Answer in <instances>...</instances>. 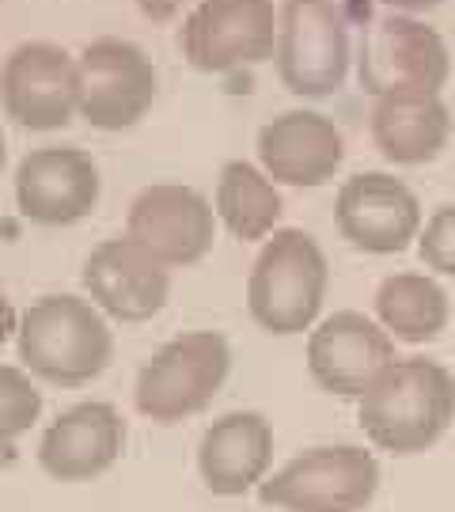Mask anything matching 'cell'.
<instances>
[{
  "mask_svg": "<svg viewBox=\"0 0 455 512\" xmlns=\"http://www.w3.org/2000/svg\"><path fill=\"white\" fill-rule=\"evenodd\" d=\"M383 4L406 16V12H425V8H437L440 0H383Z\"/></svg>",
  "mask_w": 455,
  "mask_h": 512,
  "instance_id": "obj_26",
  "label": "cell"
},
{
  "mask_svg": "<svg viewBox=\"0 0 455 512\" xmlns=\"http://www.w3.org/2000/svg\"><path fill=\"white\" fill-rule=\"evenodd\" d=\"M357 421L380 452L418 456L455 421V376L429 357H399L357 399Z\"/></svg>",
  "mask_w": 455,
  "mask_h": 512,
  "instance_id": "obj_1",
  "label": "cell"
},
{
  "mask_svg": "<svg viewBox=\"0 0 455 512\" xmlns=\"http://www.w3.org/2000/svg\"><path fill=\"white\" fill-rule=\"evenodd\" d=\"M418 255L433 274L455 277V205H440L437 213L421 224Z\"/></svg>",
  "mask_w": 455,
  "mask_h": 512,
  "instance_id": "obj_23",
  "label": "cell"
},
{
  "mask_svg": "<svg viewBox=\"0 0 455 512\" xmlns=\"http://www.w3.org/2000/svg\"><path fill=\"white\" fill-rule=\"evenodd\" d=\"M232 372V346L217 330H186L148 357L137 384L133 406L156 425H179L205 414Z\"/></svg>",
  "mask_w": 455,
  "mask_h": 512,
  "instance_id": "obj_4",
  "label": "cell"
},
{
  "mask_svg": "<svg viewBox=\"0 0 455 512\" xmlns=\"http://www.w3.org/2000/svg\"><path fill=\"white\" fill-rule=\"evenodd\" d=\"M452 319L448 293L429 274H391L376 289V323L391 338L421 346L444 334Z\"/></svg>",
  "mask_w": 455,
  "mask_h": 512,
  "instance_id": "obj_20",
  "label": "cell"
},
{
  "mask_svg": "<svg viewBox=\"0 0 455 512\" xmlns=\"http://www.w3.org/2000/svg\"><path fill=\"white\" fill-rule=\"evenodd\" d=\"M0 110L35 133L69 126L76 118V57L46 38L19 42L0 61Z\"/></svg>",
  "mask_w": 455,
  "mask_h": 512,
  "instance_id": "obj_10",
  "label": "cell"
},
{
  "mask_svg": "<svg viewBox=\"0 0 455 512\" xmlns=\"http://www.w3.org/2000/svg\"><path fill=\"white\" fill-rule=\"evenodd\" d=\"M448 137H452V114H448L440 95H383L372 107V141H376L383 160H391V164H429L444 152Z\"/></svg>",
  "mask_w": 455,
  "mask_h": 512,
  "instance_id": "obj_19",
  "label": "cell"
},
{
  "mask_svg": "<svg viewBox=\"0 0 455 512\" xmlns=\"http://www.w3.org/2000/svg\"><path fill=\"white\" fill-rule=\"evenodd\" d=\"M357 76L364 92H372L376 99L402 92L440 95L452 76V54L433 27H425L414 16L391 12L364 31L357 50Z\"/></svg>",
  "mask_w": 455,
  "mask_h": 512,
  "instance_id": "obj_8",
  "label": "cell"
},
{
  "mask_svg": "<svg viewBox=\"0 0 455 512\" xmlns=\"http://www.w3.org/2000/svg\"><path fill=\"white\" fill-rule=\"evenodd\" d=\"M182 57L209 76L255 69L277 50L273 0H198L179 35Z\"/></svg>",
  "mask_w": 455,
  "mask_h": 512,
  "instance_id": "obj_9",
  "label": "cell"
},
{
  "mask_svg": "<svg viewBox=\"0 0 455 512\" xmlns=\"http://www.w3.org/2000/svg\"><path fill=\"white\" fill-rule=\"evenodd\" d=\"M334 224L364 255H399L421 236V202L387 171H361L338 186Z\"/></svg>",
  "mask_w": 455,
  "mask_h": 512,
  "instance_id": "obj_14",
  "label": "cell"
},
{
  "mask_svg": "<svg viewBox=\"0 0 455 512\" xmlns=\"http://www.w3.org/2000/svg\"><path fill=\"white\" fill-rule=\"evenodd\" d=\"M395 361V338L364 311H334L308 334L311 380L338 399H361Z\"/></svg>",
  "mask_w": 455,
  "mask_h": 512,
  "instance_id": "obj_13",
  "label": "cell"
},
{
  "mask_svg": "<svg viewBox=\"0 0 455 512\" xmlns=\"http://www.w3.org/2000/svg\"><path fill=\"white\" fill-rule=\"evenodd\" d=\"M160 92L152 57L129 38H95L76 54V118L118 133L145 118Z\"/></svg>",
  "mask_w": 455,
  "mask_h": 512,
  "instance_id": "obj_7",
  "label": "cell"
},
{
  "mask_svg": "<svg viewBox=\"0 0 455 512\" xmlns=\"http://www.w3.org/2000/svg\"><path fill=\"white\" fill-rule=\"evenodd\" d=\"M99 194V164L76 145L31 148L16 167V209L42 228H69L91 217Z\"/></svg>",
  "mask_w": 455,
  "mask_h": 512,
  "instance_id": "obj_12",
  "label": "cell"
},
{
  "mask_svg": "<svg viewBox=\"0 0 455 512\" xmlns=\"http://www.w3.org/2000/svg\"><path fill=\"white\" fill-rule=\"evenodd\" d=\"M42 418V391L23 365H0V448H12Z\"/></svg>",
  "mask_w": 455,
  "mask_h": 512,
  "instance_id": "obj_22",
  "label": "cell"
},
{
  "mask_svg": "<svg viewBox=\"0 0 455 512\" xmlns=\"http://www.w3.org/2000/svg\"><path fill=\"white\" fill-rule=\"evenodd\" d=\"M12 459V448H0V463H8Z\"/></svg>",
  "mask_w": 455,
  "mask_h": 512,
  "instance_id": "obj_28",
  "label": "cell"
},
{
  "mask_svg": "<svg viewBox=\"0 0 455 512\" xmlns=\"http://www.w3.org/2000/svg\"><path fill=\"white\" fill-rule=\"evenodd\" d=\"M217 220L243 243H258L277 232L281 220V190L270 175L251 160H228L220 167L217 194H213Z\"/></svg>",
  "mask_w": 455,
  "mask_h": 512,
  "instance_id": "obj_21",
  "label": "cell"
},
{
  "mask_svg": "<svg viewBox=\"0 0 455 512\" xmlns=\"http://www.w3.org/2000/svg\"><path fill=\"white\" fill-rule=\"evenodd\" d=\"M380 490V459L361 444H323L292 456L258 486L281 512H364Z\"/></svg>",
  "mask_w": 455,
  "mask_h": 512,
  "instance_id": "obj_5",
  "label": "cell"
},
{
  "mask_svg": "<svg viewBox=\"0 0 455 512\" xmlns=\"http://www.w3.org/2000/svg\"><path fill=\"white\" fill-rule=\"evenodd\" d=\"M19 365L50 387H84L114 361V330L84 296H38L19 311Z\"/></svg>",
  "mask_w": 455,
  "mask_h": 512,
  "instance_id": "obj_2",
  "label": "cell"
},
{
  "mask_svg": "<svg viewBox=\"0 0 455 512\" xmlns=\"http://www.w3.org/2000/svg\"><path fill=\"white\" fill-rule=\"evenodd\" d=\"M84 293L107 319L148 323L171 296V270L129 236L103 239L84 258Z\"/></svg>",
  "mask_w": 455,
  "mask_h": 512,
  "instance_id": "obj_16",
  "label": "cell"
},
{
  "mask_svg": "<svg viewBox=\"0 0 455 512\" xmlns=\"http://www.w3.org/2000/svg\"><path fill=\"white\" fill-rule=\"evenodd\" d=\"M16 327H19V311L12 308L8 293L0 289V346H4L8 338H16Z\"/></svg>",
  "mask_w": 455,
  "mask_h": 512,
  "instance_id": "obj_24",
  "label": "cell"
},
{
  "mask_svg": "<svg viewBox=\"0 0 455 512\" xmlns=\"http://www.w3.org/2000/svg\"><path fill=\"white\" fill-rule=\"evenodd\" d=\"M126 236L160 258L167 270L194 266L217 243V209L194 186L152 183L129 202Z\"/></svg>",
  "mask_w": 455,
  "mask_h": 512,
  "instance_id": "obj_11",
  "label": "cell"
},
{
  "mask_svg": "<svg viewBox=\"0 0 455 512\" xmlns=\"http://www.w3.org/2000/svg\"><path fill=\"white\" fill-rule=\"evenodd\" d=\"M330 289L323 247L304 228H277L247 274V311L273 338H292L319 323Z\"/></svg>",
  "mask_w": 455,
  "mask_h": 512,
  "instance_id": "obj_3",
  "label": "cell"
},
{
  "mask_svg": "<svg viewBox=\"0 0 455 512\" xmlns=\"http://www.w3.org/2000/svg\"><path fill=\"white\" fill-rule=\"evenodd\" d=\"M273 65L281 84L300 99L334 95L349 76L346 16L334 0H281L277 8V50Z\"/></svg>",
  "mask_w": 455,
  "mask_h": 512,
  "instance_id": "obj_6",
  "label": "cell"
},
{
  "mask_svg": "<svg viewBox=\"0 0 455 512\" xmlns=\"http://www.w3.org/2000/svg\"><path fill=\"white\" fill-rule=\"evenodd\" d=\"M273 467V425L258 410H232L217 418L198 444V475L217 497L258 490Z\"/></svg>",
  "mask_w": 455,
  "mask_h": 512,
  "instance_id": "obj_18",
  "label": "cell"
},
{
  "mask_svg": "<svg viewBox=\"0 0 455 512\" xmlns=\"http://www.w3.org/2000/svg\"><path fill=\"white\" fill-rule=\"evenodd\" d=\"M258 167L277 186H327L346 160L342 129L319 110H285L258 129Z\"/></svg>",
  "mask_w": 455,
  "mask_h": 512,
  "instance_id": "obj_17",
  "label": "cell"
},
{
  "mask_svg": "<svg viewBox=\"0 0 455 512\" xmlns=\"http://www.w3.org/2000/svg\"><path fill=\"white\" fill-rule=\"evenodd\" d=\"M452 376H455V372H452Z\"/></svg>",
  "mask_w": 455,
  "mask_h": 512,
  "instance_id": "obj_29",
  "label": "cell"
},
{
  "mask_svg": "<svg viewBox=\"0 0 455 512\" xmlns=\"http://www.w3.org/2000/svg\"><path fill=\"white\" fill-rule=\"evenodd\" d=\"M137 4H141V12H145L148 19H171L182 4H190V0H137Z\"/></svg>",
  "mask_w": 455,
  "mask_h": 512,
  "instance_id": "obj_25",
  "label": "cell"
},
{
  "mask_svg": "<svg viewBox=\"0 0 455 512\" xmlns=\"http://www.w3.org/2000/svg\"><path fill=\"white\" fill-rule=\"evenodd\" d=\"M4 160H8V145H4V133H0V171H4Z\"/></svg>",
  "mask_w": 455,
  "mask_h": 512,
  "instance_id": "obj_27",
  "label": "cell"
},
{
  "mask_svg": "<svg viewBox=\"0 0 455 512\" xmlns=\"http://www.w3.org/2000/svg\"><path fill=\"white\" fill-rule=\"evenodd\" d=\"M126 440L129 425L114 403H76L46 425L38 440V467L61 486H84L122 459Z\"/></svg>",
  "mask_w": 455,
  "mask_h": 512,
  "instance_id": "obj_15",
  "label": "cell"
}]
</instances>
